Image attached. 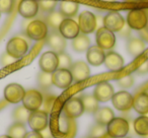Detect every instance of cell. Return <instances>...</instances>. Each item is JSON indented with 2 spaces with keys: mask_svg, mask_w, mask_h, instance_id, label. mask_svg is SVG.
<instances>
[{
  "mask_svg": "<svg viewBox=\"0 0 148 138\" xmlns=\"http://www.w3.org/2000/svg\"><path fill=\"white\" fill-rule=\"evenodd\" d=\"M123 138H130V137H123Z\"/></svg>",
  "mask_w": 148,
  "mask_h": 138,
  "instance_id": "f6af8a7d",
  "label": "cell"
},
{
  "mask_svg": "<svg viewBox=\"0 0 148 138\" xmlns=\"http://www.w3.org/2000/svg\"><path fill=\"white\" fill-rule=\"evenodd\" d=\"M39 9V2L37 0H21L17 10L25 19H33L38 14Z\"/></svg>",
  "mask_w": 148,
  "mask_h": 138,
  "instance_id": "d6986e66",
  "label": "cell"
},
{
  "mask_svg": "<svg viewBox=\"0 0 148 138\" xmlns=\"http://www.w3.org/2000/svg\"><path fill=\"white\" fill-rule=\"evenodd\" d=\"M89 46H90V40L84 34H79L76 38L72 40V48L74 49V51L78 53L87 51Z\"/></svg>",
  "mask_w": 148,
  "mask_h": 138,
  "instance_id": "484cf974",
  "label": "cell"
},
{
  "mask_svg": "<svg viewBox=\"0 0 148 138\" xmlns=\"http://www.w3.org/2000/svg\"><path fill=\"white\" fill-rule=\"evenodd\" d=\"M40 133H41V135L43 138H54L53 134H52V132H51V129H50L49 127L45 128L44 130L40 131Z\"/></svg>",
  "mask_w": 148,
  "mask_h": 138,
  "instance_id": "b9f144b4",
  "label": "cell"
},
{
  "mask_svg": "<svg viewBox=\"0 0 148 138\" xmlns=\"http://www.w3.org/2000/svg\"><path fill=\"white\" fill-rule=\"evenodd\" d=\"M44 97L42 93H40L37 89H29L25 91V97L23 99V106L27 108L29 111L34 112L40 110V108L43 105Z\"/></svg>",
  "mask_w": 148,
  "mask_h": 138,
  "instance_id": "ba28073f",
  "label": "cell"
},
{
  "mask_svg": "<svg viewBox=\"0 0 148 138\" xmlns=\"http://www.w3.org/2000/svg\"><path fill=\"white\" fill-rule=\"evenodd\" d=\"M66 17L62 14L60 11H52L48 14L47 16V25L50 27L51 29L54 30H59V27L61 25L62 21L65 19Z\"/></svg>",
  "mask_w": 148,
  "mask_h": 138,
  "instance_id": "f546056e",
  "label": "cell"
},
{
  "mask_svg": "<svg viewBox=\"0 0 148 138\" xmlns=\"http://www.w3.org/2000/svg\"><path fill=\"white\" fill-rule=\"evenodd\" d=\"M148 71V62H144L141 66L137 69L138 73H141V74H144Z\"/></svg>",
  "mask_w": 148,
  "mask_h": 138,
  "instance_id": "7bdbcfd3",
  "label": "cell"
},
{
  "mask_svg": "<svg viewBox=\"0 0 148 138\" xmlns=\"http://www.w3.org/2000/svg\"><path fill=\"white\" fill-rule=\"evenodd\" d=\"M81 99V102L83 104L84 112L86 113L95 114L99 110V101L95 97V95H84Z\"/></svg>",
  "mask_w": 148,
  "mask_h": 138,
  "instance_id": "f1b7e54d",
  "label": "cell"
},
{
  "mask_svg": "<svg viewBox=\"0 0 148 138\" xmlns=\"http://www.w3.org/2000/svg\"><path fill=\"white\" fill-rule=\"evenodd\" d=\"M69 70L72 74L73 80L76 82L83 81L90 76V69L88 65L83 61H77L73 63Z\"/></svg>",
  "mask_w": 148,
  "mask_h": 138,
  "instance_id": "e0dca14e",
  "label": "cell"
},
{
  "mask_svg": "<svg viewBox=\"0 0 148 138\" xmlns=\"http://www.w3.org/2000/svg\"><path fill=\"white\" fill-rule=\"evenodd\" d=\"M23 138H43L39 131H34L32 130L31 132H27Z\"/></svg>",
  "mask_w": 148,
  "mask_h": 138,
  "instance_id": "60d3db41",
  "label": "cell"
},
{
  "mask_svg": "<svg viewBox=\"0 0 148 138\" xmlns=\"http://www.w3.org/2000/svg\"><path fill=\"white\" fill-rule=\"evenodd\" d=\"M59 8H60V12L65 17H72L74 15H76V13L78 12L79 5L75 1L62 0L59 4Z\"/></svg>",
  "mask_w": 148,
  "mask_h": 138,
  "instance_id": "d4e9b609",
  "label": "cell"
},
{
  "mask_svg": "<svg viewBox=\"0 0 148 138\" xmlns=\"http://www.w3.org/2000/svg\"><path fill=\"white\" fill-rule=\"evenodd\" d=\"M58 59H59V67L58 68H61V69H70L73 64L70 56L64 52L58 54Z\"/></svg>",
  "mask_w": 148,
  "mask_h": 138,
  "instance_id": "e575fe53",
  "label": "cell"
},
{
  "mask_svg": "<svg viewBox=\"0 0 148 138\" xmlns=\"http://www.w3.org/2000/svg\"><path fill=\"white\" fill-rule=\"evenodd\" d=\"M0 138H11L9 135H2V136H0Z\"/></svg>",
  "mask_w": 148,
  "mask_h": 138,
  "instance_id": "ee69618b",
  "label": "cell"
},
{
  "mask_svg": "<svg viewBox=\"0 0 148 138\" xmlns=\"http://www.w3.org/2000/svg\"><path fill=\"white\" fill-rule=\"evenodd\" d=\"M29 114H31V111H29V110L25 107H23V106H21V107H17L16 109L13 111L12 117L15 122L25 124V122H27V120H29Z\"/></svg>",
  "mask_w": 148,
  "mask_h": 138,
  "instance_id": "1f68e13d",
  "label": "cell"
},
{
  "mask_svg": "<svg viewBox=\"0 0 148 138\" xmlns=\"http://www.w3.org/2000/svg\"><path fill=\"white\" fill-rule=\"evenodd\" d=\"M133 100L134 97L130 93L121 91L119 93H114L112 103L117 110L121 112H127L131 110V108H133Z\"/></svg>",
  "mask_w": 148,
  "mask_h": 138,
  "instance_id": "8992f818",
  "label": "cell"
},
{
  "mask_svg": "<svg viewBox=\"0 0 148 138\" xmlns=\"http://www.w3.org/2000/svg\"><path fill=\"white\" fill-rule=\"evenodd\" d=\"M39 65L41 70L44 72L53 73L59 67V59H58V54L53 51H48L42 54L40 57Z\"/></svg>",
  "mask_w": 148,
  "mask_h": 138,
  "instance_id": "52a82bcc",
  "label": "cell"
},
{
  "mask_svg": "<svg viewBox=\"0 0 148 138\" xmlns=\"http://www.w3.org/2000/svg\"><path fill=\"white\" fill-rule=\"evenodd\" d=\"M15 61H16V59L11 57V56L7 53H4L1 56V58H0V63L2 64L3 66H8V65H10V64L14 63Z\"/></svg>",
  "mask_w": 148,
  "mask_h": 138,
  "instance_id": "ab89813d",
  "label": "cell"
},
{
  "mask_svg": "<svg viewBox=\"0 0 148 138\" xmlns=\"http://www.w3.org/2000/svg\"><path fill=\"white\" fill-rule=\"evenodd\" d=\"M133 109L140 115L148 114V93H140L134 97Z\"/></svg>",
  "mask_w": 148,
  "mask_h": 138,
  "instance_id": "603a6c76",
  "label": "cell"
},
{
  "mask_svg": "<svg viewBox=\"0 0 148 138\" xmlns=\"http://www.w3.org/2000/svg\"><path fill=\"white\" fill-rule=\"evenodd\" d=\"M62 113L72 119L80 117L84 113V108H83V104L80 97H72L68 100L63 105Z\"/></svg>",
  "mask_w": 148,
  "mask_h": 138,
  "instance_id": "9c48e42d",
  "label": "cell"
},
{
  "mask_svg": "<svg viewBox=\"0 0 148 138\" xmlns=\"http://www.w3.org/2000/svg\"><path fill=\"white\" fill-rule=\"evenodd\" d=\"M97 46L103 50H111L116 45V36L113 32L106 29L105 27L99 29L95 36Z\"/></svg>",
  "mask_w": 148,
  "mask_h": 138,
  "instance_id": "30bf717a",
  "label": "cell"
},
{
  "mask_svg": "<svg viewBox=\"0 0 148 138\" xmlns=\"http://www.w3.org/2000/svg\"><path fill=\"white\" fill-rule=\"evenodd\" d=\"M29 51V44L21 37L11 38L6 45V53L15 59L23 58Z\"/></svg>",
  "mask_w": 148,
  "mask_h": 138,
  "instance_id": "277c9868",
  "label": "cell"
},
{
  "mask_svg": "<svg viewBox=\"0 0 148 138\" xmlns=\"http://www.w3.org/2000/svg\"><path fill=\"white\" fill-rule=\"evenodd\" d=\"M55 101H56V97H48L46 100L43 101V111H45L46 113H50L53 109V106L55 104Z\"/></svg>",
  "mask_w": 148,
  "mask_h": 138,
  "instance_id": "f35d334b",
  "label": "cell"
},
{
  "mask_svg": "<svg viewBox=\"0 0 148 138\" xmlns=\"http://www.w3.org/2000/svg\"><path fill=\"white\" fill-rule=\"evenodd\" d=\"M14 4V0H0V13L11 12Z\"/></svg>",
  "mask_w": 148,
  "mask_h": 138,
  "instance_id": "8d00e7d4",
  "label": "cell"
},
{
  "mask_svg": "<svg viewBox=\"0 0 148 138\" xmlns=\"http://www.w3.org/2000/svg\"><path fill=\"white\" fill-rule=\"evenodd\" d=\"M27 35L29 39L35 40V41L44 40L48 36L47 23L40 21V19L31 21L27 27Z\"/></svg>",
  "mask_w": 148,
  "mask_h": 138,
  "instance_id": "5b68a950",
  "label": "cell"
},
{
  "mask_svg": "<svg viewBox=\"0 0 148 138\" xmlns=\"http://www.w3.org/2000/svg\"><path fill=\"white\" fill-rule=\"evenodd\" d=\"M47 45L57 54L63 53L66 48V39L58 32H53L47 36Z\"/></svg>",
  "mask_w": 148,
  "mask_h": 138,
  "instance_id": "ffe728a7",
  "label": "cell"
},
{
  "mask_svg": "<svg viewBox=\"0 0 148 138\" xmlns=\"http://www.w3.org/2000/svg\"><path fill=\"white\" fill-rule=\"evenodd\" d=\"M29 127L34 131H42L48 127L49 120H48V113L43 110H37V111L31 112L29 120H27Z\"/></svg>",
  "mask_w": 148,
  "mask_h": 138,
  "instance_id": "8fae6325",
  "label": "cell"
},
{
  "mask_svg": "<svg viewBox=\"0 0 148 138\" xmlns=\"http://www.w3.org/2000/svg\"><path fill=\"white\" fill-rule=\"evenodd\" d=\"M25 91L18 83H9L4 89V97L10 104H18L23 101Z\"/></svg>",
  "mask_w": 148,
  "mask_h": 138,
  "instance_id": "9a60e30c",
  "label": "cell"
},
{
  "mask_svg": "<svg viewBox=\"0 0 148 138\" xmlns=\"http://www.w3.org/2000/svg\"><path fill=\"white\" fill-rule=\"evenodd\" d=\"M134 130L139 136H148V117L142 115L134 121Z\"/></svg>",
  "mask_w": 148,
  "mask_h": 138,
  "instance_id": "83f0119b",
  "label": "cell"
},
{
  "mask_svg": "<svg viewBox=\"0 0 148 138\" xmlns=\"http://www.w3.org/2000/svg\"><path fill=\"white\" fill-rule=\"evenodd\" d=\"M0 17H1V13H0Z\"/></svg>",
  "mask_w": 148,
  "mask_h": 138,
  "instance_id": "bcb514c9",
  "label": "cell"
},
{
  "mask_svg": "<svg viewBox=\"0 0 148 138\" xmlns=\"http://www.w3.org/2000/svg\"><path fill=\"white\" fill-rule=\"evenodd\" d=\"M108 135L107 126L101 125V124H95L91 127L89 131V137L90 138H105Z\"/></svg>",
  "mask_w": 148,
  "mask_h": 138,
  "instance_id": "836d02e7",
  "label": "cell"
},
{
  "mask_svg": "<svg viewBox=\"0 0 148 138\" xmlns=\"http://www.w3.org/2000/svg\"><path fill=\"white\" fill-rule=\"evenodd\" d=\"M57 5L56 0H41L39 1V8L44 12H52Z\"/></svg>",
  "mask_w": 148,
  "mask_h": 138,
  "instance_id": "d590c367",
  "label": "cell"
},
{
  "mask_svg": "<svg viewBox=\"0 0 148 138\" xmlns=\"http://www.w3.org/2000/svg\"><path fill=\"white\" fill-rule=\"evenodd\" d=\"M106 67L111 71H120L124 67V59L120 54L116 52H109L105 57Z\"/></svg>",
  "mask_w": 148,
  "mask_h": 138,
  "instance_id": "44dd1931",
  "label": "cell"
},
{
  "mask_svg": "<svg viewBox=\"0 0 148 138\" xmlns=\"http://www.w3.org/2000/svg\"><path fill=\"white\" fill-rule=\"evenodd\" d=\"M114 87H112L111 83L108 81H103L95 85L93 95L101 103H106V102L112 100L114 95Z\"/></svg>",
  "mask_w": 148,
  "mask_h": 138,
  "instance_id": "ac0fdd59",
  "label": "cell"
},
{
  "mask_svg": "<svg viewBox=\"0 0 148 138\" xmlns=\"http://www.w3.org/2000/svg\"><path fill=\"white\" fill-rule=\"evenodd\" d=\"M59 33L66 40H73L80 33L79 25L76 21L72 19H65L59 27Z\"/></svg>",
  "mask_w": 148,
  "mask_h": 138,
  "instance_id": "2e32d148",
  "label": "cell"
},
{
  "mask_svg": "<svg viewBox=\"0 0 148 138\" xmlns=\"http://www.w3.org/2000/svg\"><path fill=\"white\" fill-rule=\"evenodd\" d=\"M127 23L130 29L142 31L148 25V15L145 10L141 8H134L128 12Z\"/></svg>",
  "mask_w": 148,
  "mask_h": 138,
  "instance_id": "7a4b0ae2",
  "label": "cell"
},
{
  "mask_svg": "<svg viewBox=\"0 0 148 138\" xmlns=\"http://www.w3.org/2000/svg\"><path fill=\"white\" fill-rule=\"evenodd\" d=\"M7 132L11 138H23L27 133V128L23 123L15 122L8 128Z\"/></svg>",
  "mask_w": 148,
  "mask_h": 138,
  "instance_id": "4dcf8cb0",
  "label": "cell"
},
{
  "mask_svg": "<svg viewBox=\"0 0 148 138\" xmlns=\"http://www.w3.org/2000/svg\"><path fill=\"white\" fill-rule=\"evenodd\" d=\"M52 81L55 87L59 89H65L71 85L73 77L69 69H61L58 68L57 70L52 73Z\"/></svg>",
  "mask_w": 148,
  "mask_h": 138,
  "instance_id": "4fadbf2b",
  "label": "cell"
},
{
  "mask_svg": "<svg viewBox=\"0 0 148 138\" xmlns=\"http://www.w3.org/2000/svg\"><path fill=\"white\" fill-rule=\"evenodd\" d=\"M103 27L113 33L121 32L125 27V19L118 11H111L103 17Z\"/></svg>",
  "mask_w": 148,
  "mask_h": 138,
  "instance_id": "7c38bea8",
  "label": "cell"
},
{
  "mask_svg": "<svg viewBox=\"0 0 148 138\" xmlns=\"http://www.w3.org/2000/svg\"><path fill=\"white\" fill-rule=\"evenodd\" d=\"M106 54L101 48L99 46H91L86 51L87 61L92 66H99L105 61Z\"/></svg>",
  "mask_w": 148,
  "mask_h": 138,
  "instance_id": "7402d4cb",
  "label": "cell"
},
{
  "mask_svg": "<svg viewBox=\"0 0 148 138\" xmlns=\"http://www.w3.org/2000/svg\"><path fill=\"white\" fill-rule=\"evenodd\" d=\"M38 84L40 85L41 89H50L53 84V81H52V73H48V72H44V71H41V72L38 74Z\"/></svg>",
  "mask_w": 148,
  "mask_h": 138,
  "instance_id": "d6a6232c",
  "label": "cell"
},
{
  "mask_svg": "<svg viewBox=\"0 0 148 138\" xmlns=\"http://www.w3.org/2000/svg\"><path fill=\"white\" fill-rule=\"evenodd\" d=\"M118 84L123 89H129L134 84V78L132 75H126L118 80Z\"/></svg>",
  "mask_w": 148,
  "mask_h": 138,
  "instance_id": "74e56055",
  "label": "cell"
},
{
  "mask_svg": "<svg viewBox=\"0 0 148 138\" xmlns=\"http://www.w3.org/2000/svg\"><path fill=\"white\" fill-rule=\"evenodd\" d=\"M127 50L130 55L133 57H138L145 50V44L140 39H131L127 44Z\"/></svg>",
  "mask_w": 148,
  "mask_h": 138,
  "instance_id": "4316f807",
  "label": "cell"
},
{
  "mask_svg": "<svg viewBox=\"0 0 148 138\" xmlns=\"http://www.w3.org/2000/svg\"><path fill=\"white\" fill-rule=\"evenodd\" d=\"M107 129L110 138H123L129 132V123L124 118L115 117L107 125Z\"/></svg>",
  "mask_w": 148,
  "mask_h": 138,
  "instance_id": "3957f363",
  "label": "cell"
},
{
  "mask_svg": "<svg viewBox=\"0 0 148 138\" xmlns=\"http://www.w3.org/2000/svg\"><path fill=\"white\" fill-rule=\"evenodd\" d=\"M93 115H95V120L97 124H101L105 126H107L115 118L113 110L109 107L99 108V110Z\"/></svg>",
  "mask_w": 148,
  "mask_h": 138,
  "instance_id": "cb8c5ba5",
  "label": "cell"
},
{
  "mask_svg": "<svg viewBox=\"0 0 148 138\" xmlns=\"http://www.w3.org/2000/svg\"><path fill=\"white\" fill-rule=\"evenodd\" d=\"M78 25L82 34H91L97 27V17L90 11H83L78 17Z\"/></svg>",
  "mask_w": 148,
  "mask_h": 138,
  "instance_id": "5bb4252c",
  "label": "cell"
},
{
  "mask_svg": "<svg viewBox=\"0 0 148 138\" xmlns=\"http://www.w3.org/2000/svg\"><path fill=\"white\" fill-rule=\"evenodd\" d=\"M49 128L54 138H74L77 133L75 119L67 117L63 113L52 117Z\"/></svg>",
  "mask_w": 148,
  "mask_h": 138,
  "instance_id": "6da1fadb",
  "label": "cell"
}]
</instances>
